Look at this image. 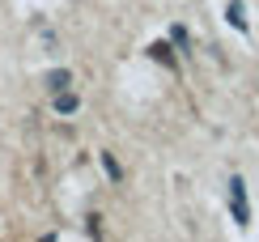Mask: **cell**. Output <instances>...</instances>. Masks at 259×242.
I'll return each instance as SVG.
<instances>
[{
	"label": "cell",
	"instance_id": "cell-2",
	"mask_svg": "<svg viewBox=\"0 0 259 242\" xmlns=\"http://www.w3.org/2000/svg\"><path fill=\"white\" fill-rule=\"evenodd\" d=\"M68 85H72V72H68V68H51V72H47V90H51V94L68 90Z\"/></svg>",
	"mask_w": 259,
	"mask_h": 242
},
{
	"label": "cell",
	"instance_id": "cell-1",
	"mask_svg": "<svg viewBox=\"0 0 259 242\" xmlns=\"http://www.w3.org/2000/svg\"><path fill=\"white\" fill-rule=\"evenodd\" d=\"M230 213H234V221L238 225H251V208H246V183L234 174L230 179Z\"/></svg>",
	"mask_w": 259,
	"mask_h": 242
},
{
	"label": "cell",
	"instance_id": "cell-5",
	"mask_svg": "<svg viewBox=\"0 0 259 242\" xmlns=\"http://www.w3.org/2000/svg\"><path fill=\"white\" fill-rule=\"evenodd\" d=\"M225 17H230V26H234V30H242V34H246V17H242V0H230V5H225Z\"/></svg>",
	"mask_w": 259,
	"mask_h": 242
},
{
	"label": "cell",
	"instance_id": "cell-4",
	"mask_svg": "<svg viewBox=\"0 0 259 242\" xmlns=\"http://www.w3.org/2000/svg\"><path fill=\"white\" fill-rule=\"evenodd\" d=\"M77 106H81V98L72 94V90H60V94H56V111H60V115H72Z\"/></svg>",
	"mask_w": 259,
	"mask_h": 242
},
{
	"label": "cell",
	"instance_id": "cell-6",
	"mask_svg": "<svg viewBox=\"0 0 259 242\" xmlns=\"http://www.w3.org/2000/svg\"><path fill=\"white\" fill-rule=\"evenodd\" d=\"M102 166H106V174H111V179H123V170H119V162H115L111 153H102Z\"/></svg>",
	"mask_w": 259,
	"mask_h": 242
},
{
	"label": "cell",
	"instance_id": "cell-7",
	"mask_svg": "<svg viewBox=\"0 0 259 242\" xmlns=\"http://www.w3.org/2000/svg\"><path fill=\"white\" fill-rule=\"evenodd\" d=\"M170 38H175V43H179V47H183V51H187V30H183V26H175V30H170Z\"/></svg>",
	"mask_w": 259,
	"mask_h": 242
},
{
	"label": "cell",
	"instance_id": "cell-3",
	"mask_svg": "<svg viewBox=\"0 0 259 242\" xmlns=\"http://www.w3.org/2000/svg\"><path fill=\"white\" fill-rule=\"evenodd\" d=\"M149 60H157V64H166V68H175V51H170V43H153V47H149Z\"/></svg>",
	"mask_w": 259,
	"mask_h": 242
}]
</instances>
